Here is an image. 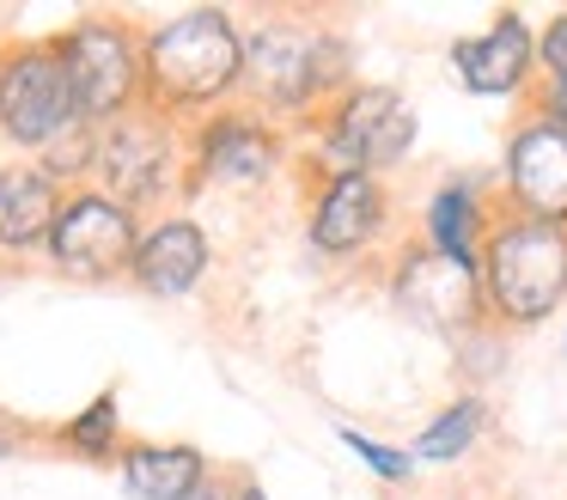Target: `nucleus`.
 <instances>
[{"instance_id": "nucleus-21", "label": "nucleus", "mask_w": 567, "mask_h": 500, "mask_svg": "<svg viewBox=\"0 0 567 500\" xmlns=\"http://www.w3.org/2000/svg\"><path fill=\"white\" fill-rule=\"evenodd\" d=\"M537 68L549 73V80H567V12H555L537 31Z\"/></svg>"}, {"instance_id": "nucleus-7", "label": "nucleus", "mask_w": 567, "mask_h": 500, "mask_svg": "<svg viewBox=\"0 0 567 500\" xmlns=\"http://www.w3.org/2000/svg\"><path fill=\"white\" fill-rule=\"evenodd\" d=\"M74 122L80 104L50 37L0 43V141L25 146V153H50Z\"/></svg>"}, {"instance_id": "nucleus-23", "label": "nucleus", "mask_w": 567, "mask_h": 500, "mask_svg": "<svg viewBox=\"0 0 567 500\" xmlns=\"http://www.w3.org/2000/svg\"><path fill=\"white\" fill-rule=\"evenodd\" d=\"M19 446H25V433H19V421H13V415H0V458H13Z\"/></svg>"}, {"instance_id": "nucleus-4", "label": "nucleus", "mask_w": 567, "mask_h": 500, "mask_svg": "<svg viewBox=\"0 0 567 500\" xmlns=\"http://www.w3.org/2000/svg\"><path fill=\"white\" fill-rule=\"evenodd\" d=\"M306 134V165L311 183L318 177H348V171H379L403 165L409 146H415V110L403 104V92L391 85H348L342 98L318 110V116L299 122Z\"/></svg>"}, {"instance_id": "nucleus-15", "label": "nucleus", "mask_w": 567, "mask_h": 500, "mask_svg": "<svg viewBox=\"0 0 567 500\" xmlns=\"http://www.w3.org/2000/svg\"><path fill=\"white\" fill-rule=\"evenodd\" d=\"M68 190L38 165V159H13L0 165V256H43L50 226L62 214Z\"/></svg>"}, {"instance_id": "nucleus-1", "label": "nucleus", "mask_w": 567, "mask_h": 500, "mask_svg": "<svg viewBox=\"0 0 567 500\" xmlns=\"http://www.w3.org/2000/svg\"><path fill=\"white\" fill-rule=\"evenodd\" d=\"M245 37V68H238V104L257 110L269 122H306L318 116L330 98L348 92V37L336 31L323 12L306 7H269Z\"/></svg>"}, {"instance_id": "nucleus-9", "label": "nucleus", "mask_w": 567, "mask_h": 500, "mask_svg": "<svg viewBox=\"0 0 567 500\" xmlns=\"http://www.w3.org/2000/svg\"><path fill=\"white\" fill-rule=\"evenodd\" d=\"M135 238H141V220L128 214V207H116L111 195H99V190L80 183V190H68V202H62V214H55V226H50L43 256H50L55 275L99 287V280L128 275Z\"/></svg>"}, {"instance_id": "nucleus-19", "label": "nucleus", "mask_w": 567, "mask_h": 500, "mask_svg": "<svg viewBox=\"0 0 567 500\" xmlns=\"http://www.w3.org/2000/svg\"><path fill=\"white\" fill-rule=\"evenodd\" d=\"M482 427H488V402H482V397H457L452 409H440L427 427H421V439H415V451H409V458L452 463V458H464V451L476 446Z\"/></svg>"}, {"instance_id": "nucleus-18", "label": "nucleus", "mask_w": 567, "mask_h": 500, "mask_svg": "<svg viewBox=\"0 0 567 500\" xmlns=\"http://www.w3.org/2000/svg\"><path fill=\"white\" fill-rule=\"evenodd\" d=\"M123 446L128 439H123V415H116V390H104V397L86 402L74 421L55 427V451H68V458H80V463H116Z\"/></svg>"}, {"instance_id": "nucleus-24", "label": "nucleus", "mask_w": 567, "mask_h": 500, "mask_svg": "<svg viewBox=\"0 0 567 500\" xmlns=\"http://www.w3.org/2000/svg\"><path fill=\"white\" fill-rule=\"evenodd\" d=\"M233 500H269V494H262V482H238Z\"/></svg>"}, {"instance_id": "nucleus-12", "label": "nucleus", "mask_w": 567, "mask_h": 500, "mask_svg": "<svg viewBox=\"0 0 567 500\" xmlns=\"http://www.w3.org/2000/svg\"><path fill=\"white\" fill-rule=\"evenodd\" d=\"M311 251L336 256V263H354L372 244L391 232V190L367 171H348V177H318L311 183Z\"/></svg>"}, {"instance_id": "nucleus-14", "label": "nucleus", "mask_w": 567, "mask_h": 500, "mask_svg": "<svg viewBox=\"0 0 567 500\" xmlns=\"http://www.w3.org/2000/svg\"><path fill=\"white\" fill-rule=\"evenodd\" d=\"M452 73L482 98L525 92V80L537 73V31L525 24V12H501L488 31L457 37L452 43Z\"/></svg>"}, {"instance_id": "nucleus-6", "label": "nucleus", "mask_w": 567, "mask_h": 500, "mask_svg": "<svg viewBox=\"0 0 567 500\" xmlns=\"http://www.w3.org/2000/svg\"><path fill=\"white\" fill-rule=\"evenodd\" d=\"M50 43L86 122L104 129V122L141 110V43H147V31L128 12H86Z\"/></svg>"}, {"instance_id": "nucleus-13", "label": "nucleus", "mask_w": 567, "mask_h": 500, "mask_svg": "<svg viewBox=\"0 0 567 500\" xmlns=\"http://www.w3.org/2000/svg\"><path fill=\"white\" fill-rule=\"evenodd\" d=\"M208 275V232L189 214H159L141 226L135 256H128V280L153 299H189Z\"/></svg>"}, {"instance_id": "nucleus-17", "label": "nucleus", "mask_w": 567, "mask_h": 500, "mask_svg": "<svg viewBox=\"0 0 567 500\" xmlns=\"http://www.w3.org/2000/svg\"><path fill=\"white\" fill-rule=\"evenodd\" d=\"M116 470H123V488L135 500H214V463L196 446H177V439L172 446L135 439V446H123Z\"/></svg>"}, {"instance_id": "nucleus-2", "label": "nucleus", "mask_w": 567, "mask_h": 500, "mask_svg": "<svg viewBox=\"0 0 567 500\" xmlns=\"http://www.w3.org/2000/svg\"><path fill=\"white\" fill-rule=\"evenodd\" d=\"M238 68H245L238 19L226 7H189L153 24L141 43V104L189 129L238 104Z\"/></svg>"}, {"instance_id": "nucleus-11", "label": "nucleus", "mask_w": 567, "mask_h": 500, "mask_svg": "<svg viewBox=\"0 0 567 500\" xmlns=\"http://www.w3.org/2000/svg\"><path fill=\"white\" fill-rule=\"evenodd\" d=\"M391 299L403 305L415 324L440 329V336H476L488 329V312H482V287L476 268H457L445 256H433L427 244H403L391 268Z\"/></svg>"}, {"instance_id": "nucleus-22", "label": "nucleus", "mask_w": 567, "mask_h": 500, "mask_svg": "<svg viewBox=\"0 0 567 500\" xmlns=\"http://www.w3.org/2000/svg\"><path fill=\"white\" fill-rule=\"evenodd\" d=\"M530 104H537L549 122H561V129H567V80H543L537 92H530Z\"/></svg>"}, {"instance_id": "nucleus-20", "label": "nucleus", "mask_w": 567, "mask_h": 500, "mask_svg": "<svg viewBox=\"0 0 567 500\" xmlns=\"http://www.w3.org/2000/svg\"><path fill=\"white\" fill-rule=\"evenodd\" d=\"M342 446L354 451V458H367V470L384 476V482H409V476H415V458H409V451L379 446V439H367L360 427H342Z\"/></svg>"}, {"instance_id": "nucleus-5", "label": "nucleus", "mask_w": 567, "mask_h": 500, "mask_svg": "<svg viewBox=\"0 0 567 500\" xmlns=\"http://www.w3.org/2000/svg\"><path fill=\"white\" fill-rule=\"evenodd\" d=\"M184 153H189V129L159 110H128V116L99 129V153H92V177L86 190L111 195L128 214H159L177 190H184Z\"/></svg>"}, {"instance_id": "nucleus-3", "label": "nucleus", "mask_w": 567, "mask_h": 500, "mask_svg": "<svg viewBox=\"0 0 567 500\" xmlns=\"http://www.w3.org/2000/svg\"><path fill=\"white\" fill-rule=\"evenodd\" d=\"M482 312L494 329H530L567 299V226L506 214L494 202L488 238L476 256Z\"/></svg>"}, {"instance_id": "nucleus-16", "label": "nucleus", "mask_w": 567, "mask_h": 500, "mask_svg": "<svg viewBox=\"0 0 567 500\" xmlns=\"http://www.w3.org/2000/svg\"><path fill=\"white\" fill-rule=\"evenodd\" d=\"M488 220H494V190L476 177H452L433 190L427 214H421V244L433 256L457 268H476L482 256V238H488Z\"/></svg>"}, {"instance_id": "nucleus-8", "label": "nucleus", "mask_w": 567, "mask_h": 500, "mask_svg": "<svg viewBox=\"0 0 567 500\" xmlns=\"http://www.w3.org/2000/svg\"><path fill=\"white\" fill-rule=\"evenodd\" d=\"M281 165V129L245 104H226L214 116L189 122V153H184V195L189 190H262Z\"/></svg>"}, {"instance_id": "nucleus-10", "label": "nucleus", "mask_w": 567, "mask_h": 500, "mask_svg": "<svg viewBox=\"0 0 567 500\" xmlns=\"http://www.w3.org/2000/svg\"><path fill=\"white\" fill-rule=\"evenodd\" d=\"M494 202L506 214L567 226V129L549 122L537 104L518 110L513 134H506V165H501Z\"/></svg>"}]
</instances>
